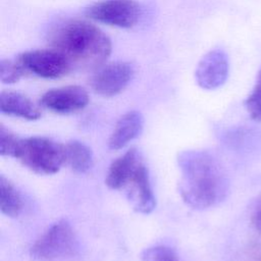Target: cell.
Listing matches in <instances>:
<instances>
[{"instance_id": "6da1fadb", "label": "cell", "mask_w": 261, "mask_h": 261, "mask_svg": "<svg viewBox=\"0 0 261 261\" xmlns=\"http://www.w3.org/2000/svg\"><path fill=\"white\" fill-rule=\"evenodd\" d=\"M180 170L178 191L184 202L194 209H206L223 201L228 179L219 161L203 150H186L178 154Z\"/></svg>"}, {"instance_id": "7a4b0ae2", "label": "cell", "mask_w": 261, "mask_h": 261, "mask_svg": "<svg viewBox=\"0 0 261 261\" xmlns=\"http://www.w3.org/2000/svg\"><path fill=\"white\" fill-rule=\"evenodd\" d=\"M48 43L67 60L71 69H98L112 50L110 39L98 27L81 19L55 24L48 33Z\"/></svg>"}, {"instance_id": "3957f363", "label": "cell", "mask_w": 261, "mask_h": 261, "mask_svg": "<svg viewBox=\"0 0 261 261\" xmlns=\"http://www.w3.org/2000/svg\"><path fill=\"white\" fill-rule=\"evenodd\" d=\"M14 158L38 174H53L65 163V150L47 137L20 138Z\"/></svg>"}, {"instance_id": "277c9868", "label": "cell", "mask_w": 261, "mask_h": 261, "mask_svg": "<svg viewBox=\"0 0 261 261\" xmlns=\"http://www.w3.org/2000/svg\"><path fill=\"white\" fill-rule=\"evenodd\" d=\"M79 250L75 232L70 223L61 219L52 224L32 246L31 256L39 261L72 257Z\"/></svg>"}, {"instance_id": "5b68a950", "label": "cell", "mask_w": 261, "mask_h": 261, "mask_svg": "<svg viewBox=\"0 0 261 261\" xmlns=\"http://www.w3.org/2000/svg\"><path fill=\"white\" fill-rule=\"evenodd\" d=\"M85 14L107 25L130 29L140 20L142 8L135 0H103L88 6Z\"/></svg>"}, {"instance_id": "8992f818", "label": "cell", "mask_w": 261, "mask_h": 261, "mask_svg": "<svg viewBox=\"0 0 261 261\" xmlns=\"http://www.w3.org/2000/svg\"><path fill=\"white\" fill-rule=\"evenodd\" d=\"M25 75L31 73L43 79H60L72 69L67 60L54 49L30 50L15 59Z\"/></svg>"}, {"instance_id": "52a82bcc", "label": "cell", "mask_w": 261, "mask_h": 261, "mask_svg": "<svg viewBox=\"0 0 261 261\" xmlns=\"http://www.w3.org/2000/svg\"><path fill=\"white\" fill-rule=\"evenodd\" d=\"M135 73L132 63L115 61L104 64L92 75L90 85L95 93L103 97H113L121 93L129 84Z\"/></svg>"}, {"instance_id": "ba28073f", "label": "cell", "mask_w": 261, "mask_h": 261, "mask_svg": "<svg viewBox=\"0 0 261 261\" xmlns=\"http://www.w3.org/2000/svg\"><path fill=\"white\" fill-rule=\"evenodd\" d=\"M89 103L88 92L81 86L71 85L47 91L40 99V104L60 114H68L84 109Z\"/></svg>"}, {"instance_id": "9c48e42d", "label": "cell", "mask_w": 261, "mask_h": 261, "mask_svg": "<svg viewBox=\"0 0 261 261\" xmlns=\"http://www.w3.org/2000/svg\"><path fill=\"white\" fill-rule=\"evenodd\" d=\"M229 64L224 51L214 49L205 54L198 63L195 76L197 84L205 90L221 87L228 76Z\"/></svg>"}, {"instance_id": "30bf717a", "label": "cell", "mask_w": 261, "mask_h": 261, "mask_svg": "<svg viewBox=\"0 0 261 261\" xmlns=\"http://www.w3.org/2000/svg\"><path fill=\"white\" fill-rule=\"evenodd\" d=\"M123 189H125L127 199L137 212L149 214L155 209V196L152 190L148 168L143 161L133 171Z\"/></svg>"}, {"instance_id": "8fae6325", "label": "cell", "mask_w": 261, "mask_h": 261, "mask_svg": "<svg viewBox=\"0 0 261 261\" xmlns=\"http://www.w3.org/2000/svg\"><path fill=\"white\" fill-rule=\"evenodd\" d=\"M144 126V117L141 112L130 110L124 113L116 122L108 141L111 150H119L136 139Z\"/></svg>"}, {"instance_id": "7c38bea8", "label": "cell", "mask_w": 261, "mask_h": 261, "mask_svg": "<svg viewBox=\"0 0 261 261\" xmlns=\"http://www.w3.org/2000/svg\"><path fill=\"white\" fill-rule=\"evenodd\" d=\"M142 161L141 155L137 149L132 148L126 151L109 166L105 179L106 186L112 190L123 189L133 171Z\"/></svg>"}, {"instance_id": "4fadbf2b", "label": "cell", "mask_w": 261, "mask_h": 261, "mask_svg": "<svg viewBox=\"0 0 261 261\" xmlns=\"http://www.w3.org/2000/svg\"><path fill=\"white\" fill-rule=\"evenodd\" d=\"M0 111L4 114L28 120H36L41 116L39 107L30 98L14 91L1 92Z\"/></svg>"}, {"instance_id": "5bb4252c", "label": "cell", "mask_w": 261, "mask_h": 261, "mask_svg": "<svg viewBox=\"0 0 261 261\" xmlns=\"http://www.w3.org/2000/svg\"><path fill=\"white\" fill-rule=\"evenodd\" d=\"M65 162L77 173L87 172L93 165V153L85 143L72 140L64 146Z\"/></svg>"}, {"instance_id": "9a60e30c", "label": "cell", "mask_w": 261, "mask_h": 261, "mask_svg": "<svg viewBox=\"0 0 261 261\" xmlns=\"http://www.w3.org/2000/svg\"><path fill=\"white\" fill-rule=\"evenodd\" d=\"M23 202L19 192L4 175H0V209L9 217H17L22 211Z\"/></svg>"}, {"instance_id": "2e32d148", "label": "cell", "mask_w": 261, "mask_h": 261, "mask_svg": "<svg viewBox=\"0 0 261 261\" xmlns=\"http://www.w3.org/2000/svg\"><path fill=\"white\" fill-rule=\"evenodd\" d=\"M245 107L253 120L261 121V69L252 92L245 101Z\"/></svg>"}, {"instance_id": "e0dca14e", "label": "cell", "mask_w": 261, "mask_h": 261, "mask_svg": "<svg viewBox=\"0 0 261 261\" xmlns=\"http://www.w3.org/2000/svg\"><path fill=\"white\" fill-rule=\"evenodd\" d=\"M141 259L142 261H179L175 251L163 245L145 249L141 254Z\"/></svg>"}, {"instance_id": "ac0fdd59", "label": "cell", "mask_w": 261, "mask_h": 261, "mask_svg": "<svg viewBox=\"0 0 261 261\" xmlns=\"http://www.w3.org/2000/svg\"><path fill=\"white\" fill-rule=\"evenodd\" d=\"M23 75V69L16 60L2 59L0 61V80L3 84L17 83Z\"/></svg>"}, {"instance_id": "d6986e66", "label": "cell", "mask_w": 261, "mask_h": 261, "mask_svg": "<svg viewBox=\"0 0 261 261\" xmlns=\"http://www.w3.org/2000/svg\"><path fill=\"white\" fill-rule=\"evenodd\" d=\"M20 138L7 129L3 124L0 125V154L2 156L14 157Z\"/></svg>"}, {"instance_id": "ffe728a7", "label": "cell", "mask_w": 261, "mask_h": 261, "mask_svg": "<svg viewBox=\"0 0 261 261\" xmlns=\"http://www.w3.org/2000/svg\"><path fill=\"white\" fill-rule=\"evenodd\" d=\"M252 223L253 226L261 232V203L258 206V208L255 210L253 216H252Z\"/></svg>"}]
</instances>
